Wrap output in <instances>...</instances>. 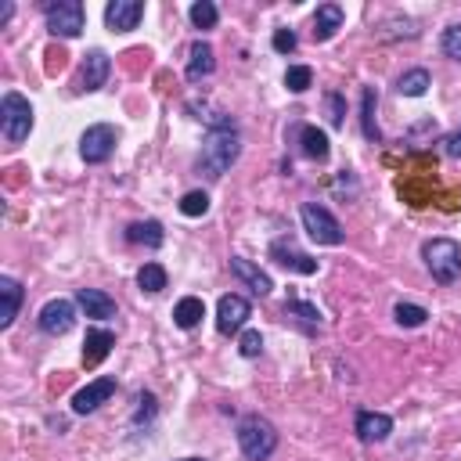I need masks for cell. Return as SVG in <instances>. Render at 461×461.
I'll use <instances>...</instances> for the list:
<instances>
[{
	"label": "cell",
	"instance_id": "d6a6232c",
	"mask_svg": "<svg viewBox=\"0 0 461 461\" xmlns=\"http://www.w3.org/2000/svg\"><path fill=\"white\" fill-rule=\"evenodd\" d=\"M439 50H443L450 61H461V25H447V29H443Z\"/></svg>",
	"mask_w": 461,
	"mask_h": 461
},
{
	"label": "cell",
	"instance_id": "5bb4252c",
	"mask_svg": "<svg viewBox=\"0 0 461 461\" xmlns=\"http://www.w3.org/2000/svg\"><path fill=\"white\" fill-rule=\"evenodd\" d=\"M353 429H357V436H360L364 443H382V439H389V432H393V418L382 414V411H357Z\"/></svg>",
	"mask_w": 461,
	"mask_h": 461
},
{
	"label": "cell",
	"instance_id": "9a60e30c",
	"mask_svg": "<svg viewBox=\"0 0 461 461\" xmlns=\"http://www.w3.org/2000/svg\"><path fill=\"white\" fill-rule=\"evenodd\" d=\"M230 274L252 292V295H270V277L252 263V259H245V256H230Z\"/></svg>",
	"mask_w": 461,
	"mask_h": 461
},
{
	"label": "cell",
	"instance_id": "f546056e",
	"mask_svg": "<svg viewBox=\"0 0 461 461\" xmlns=\"http://www.w3.org/2000/svg\"><path fill=\"white\" fill-rule=\"evenodd\" d=\"M285 86H288L292 94L310 90V86H313V68H310V65H292V68L285 72Z\"/></svg>",
	"mask_w": 461,
	"mask_h": 461
},
{
	"label": "cell",
	"instance_id": "9c48e42d",
	"mask_svg": "<svg viewBox=\"0 0 461 461\" xmlns=\"http://www.w3.org/2000/svg\"><path fill=\"white\" fill-rule=\"evenodd\" d=\"M270 259L292 274H317V259L310 252H303L292 238H274L270 241Z\"/></svg>",
	"mask_w": 461,
	"mask_h": 461
},
{
	"label": "cell",
	"instance_id": "7402d4cb",
	"mask_svg": "<svg viewBox=\"0 0 461 461\" xmlns=\"http://www.w3.org/2000/svg\"><path fill=\"white\" fill-rule=\"evenodd\" d=\"M0 299H4V310H0V328H11L14 317H18V306H22V285L14 277H0Z\"/></svg>",
	"mask_w": 461,
	"mask_h": 461
},
{
	"label": "cell",
	"instance_id": "836d02e7",
	"mask_svg": "<svg viewBox=\"0 0 461 461\" xmlns=\"http://www.w3.org/2000/svg\"><path fill=\"white\" fill-rule=\"evenodd\" d=\"M270 43H274V50H277V54H292L299 40H295V32H292V29H274V40H270Z\"/></svg>",
	"mask_w": 461,
	"mask_h": 461
},
{
	"label": "cell",
	"instance_id": "ffe728a7",
	"mask_svg": "<svg viewBox=\"0 0 461 461\" xmlns=\"http://www.w3.org/2000/svg\"><path fill=\"white\" fill-rule=\"evenodd\" d=\"M375 108H378V94H375V86H364V90H360V133H364L371 144L382 140V130H378V122H375Z\"/></svg>",
	"mask_w": 461,
	"mask_h": 461
},
{
	"label": "cell",
	"instance_id": "4dcf8cb0",
	"mask_svg": "<svg viewBox=\"0 0 461 461\" xmlns=\"http://www.w3.org/2000/svg\"><path fill=\"white\" fill-rule=\"evenodd\" d=\"M324 112H328V122L331 126H342L346 122V97L339 90H328L324 94Z\"/></svg>",
	"mask_w": 461,
	"mask_h": 461
},
{
	"label": "cell",
	"instance_id": "f1b7e54d",
	"mask_svg": "<svg viewBox=\"0 0 461 461\" xmlns=\"http://www.w3.org/2000/svg\"><path fill=\"white\" fill-rule=\"evenodd\" d=\"M187 18H191V25H194V29H212V25L220 22V11H216V4H212V0H198V4H191Z\"/></svg>",
	"mask_w": 461,
	"mask_h": 461
},
{
	"label": "cell",
	"instance_id": "484cf974",
	"mask_svg": "<svg viewBox=\"0 0 461 461\" xmlns=\"http://www.w3.org/2000/svg\"><path fill=\"white\" fill-rule=\"evenodd\" d=\"M429 86H432V76H429L425 68H411V72H403V76L396 79V94H400V97H421Z\"/></svg>",
	"mask_w": 461,
	"mask_h": 461
},
{
	"label": "cell",
	"instance_id": "7c38bea8",
	"mask_svg": "<svg viewBox=\"0 0 461 461\" xmlns=\"http://www.w3.org/2000/svg\"><path fill=\"white\" fill-rule=\"evenodd\" d=\"M112 396H115V378H94L90 385H83V389L72 393V411L76 414H94Z\"/></svg>",
	"mask_w": 461,
	"mask_h": 461
},
{
	"label": "cell",
	"instance_id": "ac0fdd59",
	"mask_svg": "<svg viewBox=\"0 0 461 461\" xmlns=\"http://www.w3.org/2000/svg\"><path fill=\"white\" fill-rule=\"evenodd\" d=\"M115 346V335L104 331V328H90L86 331V342H83V367H97Z\"/></svg>",
	"mask_w": 461,
	"mask_h": 461
},
{
	"label": "cell",
	"instance_id": "d4e9b609",
	"mask_svg": "<svg viewBox=\"0 0 461 461\" xmlns=\"http://www.w3.org/2000/svg\"><path fill=\"white\" fill-rule=\"evenodd\" d=\"M299 144H303V155L306 158H313V162H324L328 158V133L324 130H317V126H303L299 130Z\"/></svg>",
	"mask_w": 461,
	"mask_h": 461
},
{
	"label": "cell",
	"instance_id": "d6986e66",
	"mask_svg": "<svg viewBox=\"0 0 461 461\" xmlns=\"http://www.w3.org/2000/svg\"><path fill=\"white\" fill-rule=\"evenodd\" d=\"M342 22H346V14H342L339 4H321L317 14H313V40H321V43L331 40L342 29Z\"/></svg>",
	"mask_w": 461,
	"mask_h": 461
},
{
	"label": "cell",
	"instance_id": "d590c367",
	"mask_svg": "<svg viewBox=\"0 0 461 461\" xmlns=\"http://www.w3.org/2000/svg\"><path fill=\"white\" fill-rule=\"evenodd\" d=\"M151 418H155V396H151V393H140V396H137V414H133V421H137V425H140V421L148 425Z\"/></svg>",
	"mask_w": 461,
	"mask_h": 461
},
{
	"label": "cell",
	"instance_id": "83f0119b",
	"mask_svg": "<svg viewBox=\"0 0 461 461\" xmlns=\"http://www.w3.org/2000/svg\"><path fill=\"white\" fill-rule=\"evenodd\" d=\"M393 317H396L400 328H421V324L429 321V310L418 306V303H403V299H400V303L393 306Z\"/></svg>",
	"mask_w": 461,
	"mask_h": 461
},
{
	"label": "cell",
	"instance_id": "ba28073f",
	"mask_svg": "<svg viewBox=\"0 0 461 461\" xmlns=\"http://www.w3.org/2000/svg\"><path fill=\"white\" fill-rule=\"evenodd\" d=\"M108 72H112L108 54H104L101 47L86 50V54H83V65H79V72H76V90H79V94H94V90H101L104 79H108Z\"/></svg>",
	"mask_w": 461,
	"mask_h": 461
},
{
	"label": "cell",
	"instance_id": "5b68a950",
	"mask_svg": "<svg viewBox=\"0 0 461 461\" xmlns=\"http://www.w3.org/2000/svg\"><path fill=\"white\" fill-rule=\"evenodd\" d=\"M43 22H47V32L50 36H61V40H76L83 32V4L79 0H50L43 4Z\"/></svg>",
	"mask_w": 461,
	"mask_h": 461
},
{
	"label": "cell",
	"instance_id": "8992f818",
	"mask_svg": "<svg viewBox=\"0 0 461 461\" xmlns=\"http://www.w3.org/2000/svg\"><path fill=\"white\" fill-rule=\"evenodd\" d=\"M299 220H303V230H306L317 245H342V241H346L342 223H339L324 205H317V202H303Z\"/></svg>",
	"mask_w": 461,
	"mask_h": 461
},
{
	"label": "cell",
	"instance_id": "8d00e7d4",
	"mask_svg": "<svg viewBox=\"0 0 461 461\" xmlns=\"http://www.w3.org/2000/svg\"><path fill=\"white\" fill-rule=\"evenodd\" d=\"M443 151H447L450 158H461V126H457V130H454V133L443 140Z\"/></svg>",
	"mask_w": 461,
	"mask_h": 461
},
{
	"label": "cell",
	"instance_id": "277c9868",
	"mask_svg": "<svg viewBox=\"0 0 461 461\" xmlns=\"http://www.w3.org/2000/svg\"><path fill=\"white\" fill-rule=\"evenodd\" d=\"M0 130L7 144H22L32 130V104L14 90H7L0 101Z\"/></svg>",
	"mask_w": 461,
	"mask_h": 461
},
{
	"label": "cell",
	"instance_id": "7a4b0ae2",
	"mask_svg": "<svg viewBox=\"0 0 461 461\" xmlns=\"http://www.w3.org/2000/svg\"><path fill=\"white\" fill-rule=\"evenodd\" d=\"M238 447L245 461H267L277 450V429L263 414H245L238 421Z\"/></svg>",
	"mask_w": 461,
	"mask_h": 461
},
{
	"label": "cell",
	"instance_id": "74e56055",
	"mask_svg": "<svg viewBox=\"0 0 461 461\" xmlns=\"http://www.w3.org/2000/svg\"><path fill=\"white\" fill-rule=\"evenodd\" d=\"M11 14H14V7H11V4H4V7H0V25H7V18H11Z\"/></svg>",
	"mask_w": 461,
	"mask_h": 461
},
{
	"label": "cell",
	"instance_id": "6da1fadb",
	"mask_svg": "<svg viewBox=\"0 0 461 461\" xmlns=\"http://www.w3.org/2000/svg\"><path fill=\"white\" fill-rule=\"evenodd\" d=\"M238 155H241V133H238L234 119H227V122H220V126H209V133H205V140H202L198 166H202L205 176L220 180V176L238 162Z\"/></svg>",
	"mask_w": 461,
	"mask_h": 461
},
{
	"label": "cell",
	"instance_id": "4316f807",
	"mask_svg": "<svg viewBox=\"0 0 461 461\" xmlns=\"http://www.w3.org/2000/svg\"><path fill=\"white\" fill-rule=\"evenodd\" d=\"M137 285H140V292L158 295V292L166 288V267H162V263H144V267L137 270Z\"/></svg>",
	"mask_w": 461,
	"mask_h": 461
},
{
	"label": "cell",
	"instance_id": "52a82bcc",
	"mask_svg": "<svg viewBox=\"0 0 461 461\" xmlns=\"http://www.w3.org/2000/svg\"><path fill=\"white\" fill-rule=\"evenodd\" d=\"M115 144H119V130H115L112 122H94V126H86L83 137H79V158H83L86 166H101V162L112 158Z\"/></svg>",
	"mask_w": 461,
	"mask_h": 461
},
{
	"label": "cell",
	"instance_id": "cb8c5ba5",
	"mask_svg": "<svg viewBox=\"0 0 461 461\" xmlns=\"http://www.w3.org/2000/svg\"><path fill=\"white\" fill-rule=\"evenodd\" d=\"M285 313H288V317H295V321H299V324H303L306 331H317V328H321V310H317L313 303L299 299L295 292H292V295L285 299Z\"/></svg>",
	"mask_w": 461,
	"mask_h": 461
},
{
	"label": "cell",
	"instance_id": "3957f363",
	"mask_svg": "<svg viewBox=\"0 0 461 461\" xmlns=\"http://www.w3.org/2000/svg\"><path fill=\"white\" fill-rule=\"evenodd\" d=\"M421 259L439 285H454L461 277V245L454 238H429L421 245Z\"/></svg>",
	"mask_w": 461,
	"mask_h": 461
},
{
	"label": "cell",
	"instance_id": "e0dca14e",
	"mask_svg": "<svg viewBox=\"0 0 461 461\" xmlns=\"http://www.w3.org/2000/svg\"><path fill=\"white\" fill-rule=\"evenodd\" d=\"M212 68H216L212 47H209L205 40H194V43H191V50H187V68H184V76H187L191 83H198V79H205Z\"/></svg>",
	"mask_w": 461,
	"mask_h": 461
},
{
	"label": "cell",
	"instance_id": "4fadbf2b",
	"mask_svg": "<svg viewBox=\"0 0 461 461\" xmlns=\"http://www.w3.org/2000/svg\"><path fill=\"white\" fill-rule=\"evenodd\" d=\"M140 18H144V4H137V0H112L104 7V25L112 32H130L140 25Z\"/></svg>",
	"mask_w": 461,
	"mask_h": 461
},
{
	"label": "cell",
	"instance_id": "1f68e13d",
	"mask_svg": "<svg viewBox=\"0 0 461 461\" xmlns=\"http://www.w3.org/2000/svg\"><path fill=\"white\" fill-rule=\"evenodd\" d=\"M180 212L184 216H205L209 212V194L205 191H187L180 198Z\"/></svg>",
	"mask_w": 461,
	"mask_h": 461
},
{
	"label": "cell",
	"instance_id": "f35d334b",
	"mask_svg": "<svg viewBox=\"0 0 461 461\" xmlns=\"http://www.w3.org/2000/svg\"><path fill=\"white\" fill-rule=\"evenodd\" d=\"M184 461H205V457H184Z\"/></svg>",
	"mask_w": 461,
	"mask_h": 461
},
{
	"label": "cell",
	"instance_id": "603a6c76",
	"mask_svg": "<svg viewBox=\"0 0 461 461\" xmlns=\"http://www.w3.org/2000/svg\"><path fill=\"white\" fill-rule=\"evenodd\" d=\"M202 317H205V303H202L198 295H184V299L173 306V324L184 328V331H191Z\"/></svg>",
	"mask_w": 461,
	"mask_h": 461
},
{
	"label": "cell",
	"instance_id": "30bf717a",
	"mask_svg": "<svg viewBox=\"0 0 461 461\" xmlns=\"http://www.w3.org/2000/svg\"><path fill=\"white\" fill-rule=\"evenodd\" d=\"M40 331H47V335H65V331H72V324H76V303L72 299H47L43 306H40Z\"/></svg>",
	"mask_w": 461,
	"mask_h": 461
},
{
	"label": "cell",
	"instance_id": "e575fe53",
	"mask_svg": "<svg viewBox=\"0 0 461 461\" xmlns=\"http://www.w3.org/2000/svg\"><path fill=\"white\" fill-rule=\"evenodd\" d=\"M259 349H263V335L259 331H245L241 342H238V353L241 357H259Z\"/></svg>",
	"mask_w": 461,
	"mask_h": 461
},
{
	"label": "cell",
	"instance_id": "8fae6325",
	"mask_svg": "<svg viewBox=\"0 0 461 461\" xmlns=\"http://www.w3.org/2000/svg\"><path fill=\"white\" fill-rule=\"evenodd\" d=\"M249 313H252V306H249V299L245 295H220V303H216V331L220 335H234V331H241V324L249 321Z\"/></svg>",
	"mask_w": 461,
	"mask_h": 461
},
{
	"label": "cell",
	"instance_id": "44dd1931",
	"mask_svg": "<svg viewBox=\"0 0 461 461\" xmlns=\"http://www.w3.org/2000/svg\"><path fill=\"white\" fill-rule=\"evenodd\" d=\"M126 241L144 245V249H158V245L166 241V230H162L158 220H137V223L126 227Z\"/></svg>",
	"mask_w": 461,
	"mask_h": 461
},
{
	"label": "cell",
	"instance_id": "2e32d148",
	"mask_svg": "<svg viewBox=\"0 0 461 461\" xmlns=\"http://www.w3.org/2000/svg\"><path fill=\"white\" fill-rule=\"evenodd\" d=\"M76 306H83V313L94 317V321L115 317V299L101 288H76Z\"/></svg>",
	"mask_w": 461,
	"mask_h": 461
}]
</instances>
